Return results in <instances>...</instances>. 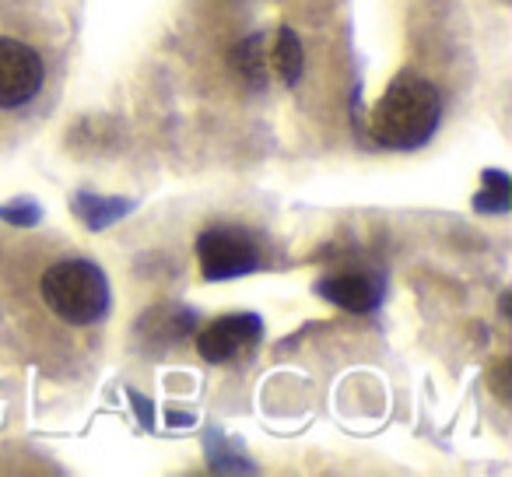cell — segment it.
I'll return each instance as SVG.
<instances>
[{
  "label": "cell",
  "instance_id": "1",
  "mask_svg": "<svg viewBox=\"0 0 512 477\" xmlns=\"http://www.w3.org/2000/svg\"><path fill=\"white\" fill-rule=\"evenodd\" d=\"M439 116H442V99L432 81L418 78V74H400L386 88L379 106L372 109V120H369L372 141L393 151L421 148L435 134V127H439Z\"/></svg>",
  "mask_w": 512,
  "mask_h": 477
},
{
  "label": "cell",
  "instance_id": "2",
  "mask_svg": "<svg viewBox=\"0 0 512 477\" xmlns=\"http://www.w3.org/2000/svg\"><path fill=\"white\" fill-rule=\"evenodd\" d=\"M43 299L60 320L85 327L106 316L109 285L99 267L88 260H60L43 274Z\"/></svg>",
  "mask_w": 512,
  "mask_h": 477
},
{
  "label": "cell",
  "instance_id": "3",
  "mask_svg": "<svg viewBox=\"0 0 512 477\" xmlns=\"http://www.w3.org/2000/svg\"><path fill=\"white\" fill-rule=\"evenodd\" d=\"M197 260L207 281L239 278L260 267V250L239 228H207L197 239Z\"/></svg>",
  "mask_w": 512,
  "mask_h": 477
},
{
  "label": "cell",
  "instance_id": "4",
  "mask_svg": "<svg viewBox=\"0 0 512 477\" xmlns=\"http://www.w3.org/2000/svg\"><path fill=\"white\" fill-rule=\"evenodd\" d=\"M43 60L32 46L0 36V109H18L43 88Z\"/></svg>",
  "mask_w": 512,
  "mask_h": 477
},
{
  "label": "cell",
  "instance_id": "5",
  "mask_svg": "<svg viewBox=\"0 0 512 477\" xmlns=\"http://www.w3.org/2000/svg\"><path fill=\"white\" fill-rule=\"evenodd\" d=\"M260 320L256 316H221L211 327L200 330L197 337V351L204 362H228V358H239L242 351H249L260 341Z\"/></svg>",
  "mask_w": 512,
  "mask_h": 477
},
{
  "label": "cell",
  "instance_id": "6",
  "mask_svg": "<svg viewBox=\"0 0 512 477\" xmlns=\"http://www.w3.org/2000/svg\"><path fill=\"white\" fill-rule=\"evenodd\" d=\"M320 295L327 302H334V306L348 309V313H369V309H376L379 299H383V285H379V278H372V274L348 271V274H330V278H323Z\"/></svg>",
  "mask_w": 512,
  "mask_h": 477
},
{
  "label": "cell",
  "instance_id": "7",
  "mask_svg": "<svg viewBox=\"0 0 512 477\" xmlns=\"http://www.w3.org/2000/svg\"><path fill=\"white\" fill-rule=\"evenodd\" d=\"M267 57H271V71H278L281 81L295 85L302 74V46L292 29H281L274 43H267Z\"/></svg>",
  "mask_w": 512,
  "mask_h": 477
},
{
  "label": "cell",
  "instance_id": "8",
  "mask_svg": "<svg viewBox=\"0 0 512 477\" xmlns=\"http://www.w3.org/2000/svg\"><path fill=\"white\" fill-rule=\"evenodd\" d=\"M235 64H239V74L253 88H267V78H271V57H267V39L264 36H249L246 43H242L239 50H235Z\"/></svg>",
  "mask_w": 512,
  "mask_h": 477
},
{
  "label": "cell",
  "instance_id": "9",
  "mask_svg": "<svg viewBox=\"0 0 512 477\" xmlns=\"http://www.w3.org/2000/svg\"><path fill=\"white\" fill-rule=\"evenodd\" d=\"M484 183L491 186V193H481L477 207H481V211H505V207H509V179H505L502 172H488Z\"/></svg>",
  "mask_w": 512,
  "mask_h": 477
},
{
  "label": "cell",
  "instance_id": "10",
  "mask_svg": "<svg viewBox=\"0 0 512 477\" xmlns=\"http://www.w3.org/2000/svg\"><path fill=\"white\" fill-rule=\"evenodd\" d=\"M505 372H509V362H498V369H495V376H491V383H495L498 397L509 400V390H505Z\"/></svg>",
  "mask_w": 512,
  "mask_h": 477
}]
</instances>
